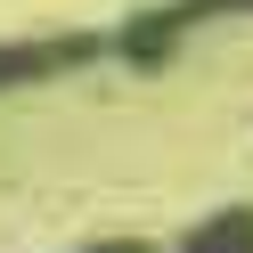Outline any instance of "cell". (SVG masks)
<instances>
[{
    "mask_svg": "<svg viewBox=\"0 0 253 253\" xmlns=\"http://www.w3.org/2000/svg\"><path fill=\"white\" fill-rule=\"evenodd\" d=\"M66 41H0V90L8 82H41V74H57L66 66Z\"/></svg>",
    "mask_w": 253,
    "mask_h": 253,
    "instance_id": "cell-3",
    "label": "cell"
},
{
    "mask_svg": "<svg viewBox=\"0 0 253 253\" xmlns=\"http://www.w3.org/2000/svg\"><path fill=\"white\" fill-rule=\"evenodd\" d=\"M212 17H253V0H171V8H155V17H139L123 33V49L131 57H164L188 25H212Z\"/></svg>",
    "mask_w": 253,
    "mask_h": 253,
    "instance_id": "cell-1",
    "label": "cell"
},
{
    "mask_svg": "<svg viewBox=\"0 0 253 253\" xmlns=\"http://www.w3.org/2000/svg\"><path fill=\"white\" fill-rule=\"evenodd\" d=\"M98 253H139V245H98Z\"/></svg>",
    "mask_w": 253,
    "mask_h": 253,
    "instance_id": "cell-4",
    "label": "cell"
},
{
    "mask_svg": "<svg viewBox=\"0 0 253 253\" xmlns=\"http://www.w3.org/2000/svg\"><path fill=\"white\" fill-rule=\"evenodd\" d=\"M180 253H253V204H229V212L196 220L180 237Z\"/></svg>",
    "mask_w": 253,
    "mask_h": 253,
    "instance_id": "cell-2",
    "label": "cell"
}]
</instances>
